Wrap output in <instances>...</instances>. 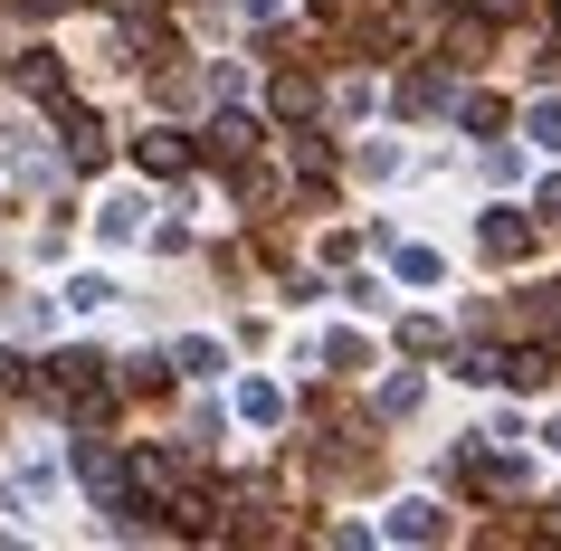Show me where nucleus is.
Segmentation results:
<instances>
[{
	"mask_svg": "<svg viewBox=\"0 0 561 551\" xmlns=\"http://www.w3.org/2000/svg\"><path fill=\"white\" fill-rule=\"evenodd\" d=\"M48 115H58V162H67V172H105V152H115V144H105V124H95L87 105H67V95L48 105Z\"/></svg>",
	"mask_w": 561,
	"mask_h": 551,
	"instance_id": "f257e3e1",
	"label": "nucleus"
},
{
	"mask_svg": "<svg viewBox=\"0 0 561 551\" xmlns=\"http://www.w3.org/2000/svg\"><path fill=\"white\" fill-rule=\"evenodd\" d=\"M381 532H390V542H447V504H428V494H400Z\"/></svg>",
	"mask_w": 561,
	"mask_h": 551,
	"instance_id": "f03ea898",
	"label": "nucleus"
},
{
	"mask_svg": "<svg viewBox=\"0 0 561 551\" xmlns=\"http://www.w3.org/2000/svg\"><path fill=\"white\" fill-rule=\"evenodd\" d=\"M476 238H485V257L514 266V257L533 248V219H524V209H485V229H476Z\"/></svg>",
	"mask_w": 561,
	"mask_h": 551,
	"instance_id": "7ed1b4c3",
	"label": "nucleus"
},
{
	"mask_svg": "<svg viewBox=\"0 0 561 551\" xmlns=\"http://www.w3.org/2000/svg\"><path fill=\"white\" fill-rule=\"evenodd\" d=\"M134 162H144L152 181H181V172H191V144H181V134H162V124H152L144 144H134Z\"/></svg>",
	"mask_w": 561,
	"mask_h": 551,
	"instance_id": "20e7f679",
	"label": "nucleus"
},
{
	"mask_svg": "<svg viewBox=\"0 0 561 551\" xmlns=\"http://www.w3.org/2000/svg\"><path fill=\"white\" fill-rule=\"evenodd\" d=\"M209 152H219V162H248V152H257V115H209Z\"/></svg>",
	"mask_w": 561,
	"mask_h": 551,
	"instance_id": "39448f33",
	"label": "nucleus"
},
{
	"mask_svg": "<svg viewBox=\"0 0 561 551\" xmlns=\"http://www.w3.org/2000/svg\"><path fill=\"white\" fill-rule=\"evenodd\" d=\"M238 418H248V428H276V418H286V390H276V380H238Z\"/></svg>",
	"mask_w": 561,
	"mask_h": 551,
	"instance_id": "423d86ee",
	"label": "nucleus"
},
{
	"mask_svg": "<svg viewBox=\"0 0 561 551\" xmlns=\"http://www.w3.org/2000/svg\"><path fill=\"white\" fill-rule=\"evenodd\" d=\"M524 144L533 152H561V95H533V105H524Z\"/></svg>",
	"mask_w": 561,
	"mask_h": 551,
	"instance_id": "0eeeda50",
	"label": "nucleus"
},
{
	"mask_svg": "<svg viewBox=\"0 0 561 551\" xmlns=\"http://www.w3.org/2000/svg\"><path fill=\"white\" fill-rule=\"evenodd\" d=\"M390 276H400V286H438L447 257H438V248H390Z\"/></svg>",
	"mask_w": 561,
	"mask_h": 551,
	"instance_id": "6e6552de",
	"label": "nucleus"
},
{
	"mask_svg": "<svg viewBox=\"0 0 561 551\" xmlns=\"http://www.w3.org/2000/svg\"><path fill=\"white\" fill-rule=\"evenodd\" d=\"M400 105H410V115H428V105H457V87H447L438 67H419L410 87H400Z\"/></svg>",
	"mask_w": 561,
	"mask_h": 551,
	"instance_id": "1a4fd4ad",
	"label": "nucleus"
},
{
	"mask_svg": "<svg viewBox=\"0 0 561 551\" xmlns=\"http://www.w3.org/2000/svg\"><path fill=\"white\" fill-rule=\"evenodd\" d=\"M95 238H105V248H134V238H144V200H115L95 219Z\"/></svg>",
	"mask_w": 561,
	"mask_h": 551,
	"instance_id": "9d476101",
	"label": "nucleus"
},
{
	"mask_svg": "<svg viewBox=\"0 0 561 551\" xmlns=\"http://www.w3.org/2000/svg\"><path fill=\"white\" fill-rule=\"evenodd\" d=\"M172 371H181V380H219V343H209V333H191V343L172 352Z\"/></svg>",
	"mask_w": 561,
	"mask_h": 551,
	"instance_id": "9b49d317",
	"label": "nucleus"
},
{
	"mask_svg": "<svg viewBox=\"0 0 561 551\" xmlns=\"http://www.w3.org/2000/svg\"><path fill=\"white\" fill-rule=\"evenodd\" d=\"M20 87H38V95H48V105H58V58H48V48H20Z\"/></svg>",
	"mask_w": 561,
	"mask_h": 551,
	"instance_id": "f8f14e48",
	"label": "nucleus"
},
{
	"mask_svg": "<svg viewBox=\"0 0 561 551\" xmlns=\"http://www.w3.org/2000/svg\"><path fill=\"white\" fill-rule=\"evenodd\" d=\"M67 305H77V314H105V305H115V276H67Z\"/></svg>",
	"mask_w": 561,
	"mask_h": 551,
	"instance_id": "ddd939ff",
	"label": "nucleus"
},
{
	"mask_svg": "<svg viewBox=\"0 0 561 551\" xmlns=\"http://www.w3.org/2000/svg\"><path fill=\"white\" fill-rule=\"evenodd\" d=\"M410 409H419V371H390L381 380V418H410Z\"/></svg>",
	"mask_w": 561,
	"mask_h": 551,
	"instance_id": "4468645a",
	"label": "nucleus"
},
{
	"mask_svg": "<svg viewBox=\"0 0 561 551\" xmlns=\"http://www.w3.org/2000/svg\"><path fill=\"white\" fill-rule=\"evenodd\" d=\"M457 124H467V134H495L504 105H495V95H457Z\"/></svg>",
	"mask_w": 561,
	"mask_h": 551,
	"instance_id": "2eb2a0df",
	"label": "nucleus"
},
{
	"mask_svg": "<svg viewBox=\"0 0 561 551\" xmlns=\"http://www.w3.org/2000/svg\"><path fill=\"white\" fill-rule=\"evenodd\" d=\"M305 105H314V87H305V77H276V115L296 124V115H305Z\"/></svg>",
	"mask_w": 561,
	"mask_h": 551,
	"instance_id": "dca6fc26",
	"label": "nucleus"
},
{
	"mask_svg": "<svg viewBox=\"0 0 561 551\" xmlns=\"http://www.w3.org/2000/svg\"><path fill=\"white\" fill-rule=\"evenodd\" d=\"M400 162H410V152H400V144H362V172H371V181H390V172H400Z\"/></svg>",
	"mask_w": 561,
	"mask_h": 551,
	"instance_id": "f3484780",
	"label": "nucleus"
},
{
	"mask_svg": "<svg viewBox=\"0 0 561 551\" xmlns=\"http://www.w3.org/2000/svg\"><path fill=\"white\" fill-rule=\"evenodd\" d=\"M533 333H542V343H561V295H533Z\"/></svg>",
	"mask_w": 561,
	"mask_h": 551,
	"instance_id": "a211bd4d",
	"label": "nucleus"
},
{
	"mask_svg": "<svg viewBox=\"0 0 561 551\" xmlns=\"http://www.w3.org/2000/svg\"><path fill=\"white\" fill-rule=\"evenodd\" d=\"M533 209H542V219H561V181H542V191H533Z\"/></svg>",
	"mask_w": 561,
	"mask_h": 551,
	"instance_id": "6ab92c4d",
	"label": "nucleus"
},
{
	"mask_svg": "<svg viewBox=\"0 0 561 551\" xmlns=\"http://www.w3.org/2000/svg\"><path fill=\"white\" fill-rule=\"evenodd\" d=\"M238 10H248V20H276V10H286V0H238Z\"/></svg>",
	"mask_w": 561,
	"mask_h": 551,
	"instance_id": "aec40b11",
	"label": "nucleus"
},
{
	"mask_svg": "<svg viewBox=\"0 0 561 551\" xmlns=\"http://www.w3.org/2000/svg\"><path fill=\"white\" fill-rule=\"evenodd\" d=\"M552 30H561V0H552Z\"/></svg>",
	"mask_w": 561,
	"mask_h": 551,
	"instance_id": "412c9836",
	"label": "nucleus"
}]
</instances>
